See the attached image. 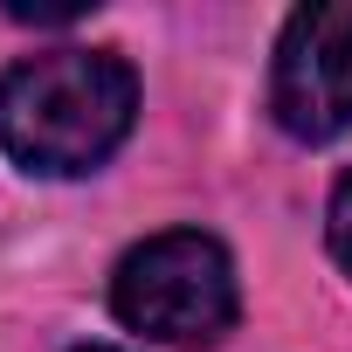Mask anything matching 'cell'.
<instances>
[{
  "instance_id": "obj_4",
  "label": "cell",
  "mask_w": 352,
  "mask_h": 352,
  "mask_svg": "<svg viewBox=\"0 0 352 352\" xmlns=\"http://www.w3.org/2000/svg\"><path fill=\"white\" fill-rule=\"evenodd\" d=\"M331 256L345 263V276H352V173H345V180H338V194H331Z\"/></svg>"
},
{
  "instance_id": "obj_2",
  "label": "cell",
  "mask_w": 352,
  "mask_h": 352,
  "mask_svg": "<svg viewBox=\"0 0 352 352\" xmlns=\"http://www.w3.org/2000/svg\"><path fill=\"white\" fill-rule=\"evenodd\" d=\"M111 311H118V324H131L159 345H214L242 311L235 263L201 228H166L118 263Z\"/></svg>"
},
{
  "instance_id": "obj_1",
  "label": "cell",
  "mask_w": 352,
  "mask_h": 352,
  "mask_svg": "<svg viewBox=\"0 0 352 352\" xmlns=\"http://www.w3.org/2000/svg\"><path fill=\"white\" fill-rule=\"evenodd\" d=\"M138 118V76L111 49H49L0 76V145L28 173L69 180L104 166Z\"/></svg>"
},
{
  "instance_id": "obj_3",
  "label": "cell",
  "mask_w": 352,
  "mask_h": 352,
  "mask_svg": "<svg viewBox=\"0 0 352 352\" xmlns=\"http://www.w3.org/2000/svg\"><path fill=\"white\" fill-rule=\"evenodd\" d=\"M270 111L304 145L352 131V0H318L283 21L270 63Z\"/></svg>"
},
{
  "instance_id": "obj_5",
  "label": "cell",
  "mask_w": 352,
  "mask_h": 352,
  "mask_svg": "<svg viewBox=\"0 0 352 352\" xmlns=\"http://www.w3.org/2000/svg\"><path fill=\"white\" fill-rule=\"evenodd\" d=\"M76 352H124V345H76Z\"/></svg>"
}]
</instances>
